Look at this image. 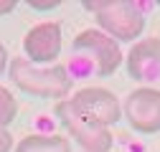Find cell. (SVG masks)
<instances>
[{"mask_svg":"<svg viewBox=\"0 0 160 152\" xmlns=\"http://www.w3.org/2000/svg\"><path fill=\"white\" fill-rule=\"evenodd\" d=\"M10 81L28 97L64 102L71 91V76L66 66H33L26 59H13L8 64Z\"/></svg>","mask_w":160,"mask_h":152,"instance_id":"obj_1","label":"cell"},{"mask_svg":"<svg viewBox=\"0 0 160 152\" xmlns=\"http://www.w3.org/2000/svg\"><path fill=\"white\" fill-rule=\"evenodd\" d=\"M84 10L94 13L99 31L119 43L137 41L145 33V13L140 3L132 0H107V3H82Z\"/></svg>","mask_w":160,"mask_h":152,"instance_id":"obj_2","label":"cell"},{"mask_svg":"<svg viewBox=\"0 0 160 152\" xmlns=\"http://www.w3.org/2000/svg\"><path fill=\"white\" fill-rule=\"evenodd\" d=\"M56 117L61 122V127L66 129V135L74 137V142L82 147L84 152H109L114 145V137L109 127L94 122L92 117H87L84 112H79L71 99L56 102Z\"/></svg>","mask_w":160,"mask_h":152,"instance_id":"obj_3","label":"cell"},{"mask_svg":"<svg viewBox=\"0 0 160 152\" xmlns=\"http://www.w3.org/2000/svg\"><path fill=\"white\" fill-rule=\"evenodd\" d=\"M74 51L82 56H89L94 61L97 76H112L125 61L119 43L114 38H109L107 33H102L99 28H87L79 33L74 38Z\"/></svg>","mask_w":160,"mask_h":152,"instance_id":"obj_4","label":"cell"},{"mask_svg":"<svg viewBox=\"0 0 160 152\" xmlns=\"http://www.w3.org/2000/svg\"><path fill=\"white\" fill-rule=\"evenodd\" d=\"M122 119L140 135H158L160 132V89L140 86L127 94L122 104Z\"/></svg>","mask_w":160,"mask_h":152,"instance_id":"obj_5","label":"cell"},{"mask_svg":"<svg viewBox=\"0 0 160 152\" xmlns=\"http://www.w3.org/2000/svg\"><path fill=\"white\" fill-rule=\"evenodd\" d=\"M61 46H64L61 26L51 23V21L33 26L23 38L26 61L33 64V66H53L56 59L61 56Z\"/></svg>","mask_w":160,"mask_h":152,"instance_id":"obj_6","label":"cell"},{"mask_svg":"<svg viewBox=\"0 0 160 152\" xmlns=\"http://www.w3.org/2000/svg\"><path fill=\"white\" fill-rule=\"evenodd\" d=\"M71 104L104 127H112L122 119V104H119V99L112 91L99 89V86H87L82 91H76L71 97Z\"/></svg>","mask_w":160,"mask_h":152,"instance_id":"obj_7","label":"cell"},{"mask_svg":"<svg viewBox=\"0 0 160 152\" xmlns=\"http://www.w3.org/2000/svg\"><path fill=\"white\" fill-rule=\"evenodd\" d=\"M127 74L135 81H160V38H140L127 51Z\"/></svg>","mask_w":160,"mask_h":152,"instance_id":"obj_8","label":"cell"},{"mask_svg":"<svg viewBox=\"0 0 160 152\" xmlns=\"http://www.w3.org/2000/svg\"><path fill=\"white\" fill-rule=\"evenodd\" d=\"M13 152H71V142L61 135H28L15 145Z\"/></svg>","mask_w":160,"mask_h":152,"instance_id":"obj_9","label":"cell"},{"mask_svg":"<svg viewBox=\"0 0 160 152\" xmlns=\"http://www.w3.org/2000/svg\"><path fill=\"white\" fill-rule=\"evenodd\" d=\"M15 117H18V102L5 86H0V127H8Z\"/></svg>","mask_w":160,"mask_h":152,"instance_id":"obj_10","label":"cell"},{"mask_svg":"<svg viewBox=\"0 0 160 152\" xmlns=\"http://www.w3.org/2000/svg\"><path fill=\"white\" fill-rule=\"evenodd\" d=\"M61 3L58 0H28V8H33V10H53V8H58Z\"/></svg>","mask_w":160,"mask_h":152,"instance_id":"obj_11","label":"cell"},{"mask_svg":"<svg viewBox=\"0 0 160 152\" xmlns=\"http://www.w3.org/2000/svg\"><path fill=\"white\" fill-rule=\"evenodd\" d=\"M13 150V135L8 132V127H0V152H10Z\"/></svg>","mask_w":160,"mask_h":152,"instance_id":"obj_12","label":"cell"},{"mask_svg":"<svg viewBox=\"0 0 160 152\" xmlns=\"http://www.w3.org/2000/svg\"><path fill=\"white\" fill-rule=\"evenodd\" d=\"M15 8H18L15 0H0V15H8V13H13Z\"/></svg>","mask_w":160,"mask_h":152,"instance_id":"obj_13","label":"cell"},{"mask_svg":"<svg viewBox=\"0 0 160 152\" xmlns=\"http://www.w3.org/2000/svg\"><path fill=\"white\" fill-rule=\"evenodd\" d=\"M5 66H8V51H5L3 43H0V76L5 74Z\"/></svg>","mask_w":160,"mask_h":152,"instance_id":"obj_14","label":"cell"}]
</instances>
